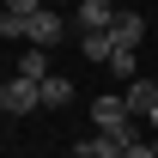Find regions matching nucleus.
<instances>
[{"instance_id": "obj_1", "label": "nucleus", "mask_w": 158, "mask_h": 158, "mask_svg": "<svg viewBox=\"0 0 158 158\" xmlns=\"http://www.w3.org/2000/svg\"><path fill=\"white\" fill-rule=\"evenodd\" d=\"M0 110H6V116H31V110H43V79L12 73L6 85H0Z\"/></svg>"}, {"instance_id": "obj_2", "label": "nucleus", "mask_w": 158, "mask_h": 158, "mask_svg": "<svg viewBox=\"0 0 158 158\" xmlns=\"http://www.w3.org/2000/svg\"><path fill=\"white\" fill-rule=\"evenodd\" d=\"M134 128H103V134H91V140H79L73 146V158H128V146H134Z\"/></svg>"}, {"instance_id": "obj_3", "label": "nucleus", "mask_w": 158, "mask_h": 158, "mask_svg": "<svg viewBox=\"0 0 158 158\" xmlns=\"http://www.w3.org/2000/svg\"><path fill=\"white\" fill-rule=\"evenodd\" d=\"M61 37H67V19H61L55 6H43L37 19H31V37H24V43H37V49H55Z\"/></svg>"}, {"instance_id": "obj_4", "label": "nucleus", "mask_w": 158, "mask_h": 158, "mask_svg": "<svg viewBox=\"0 0 158 158\" xmlns=\"http://www.w3.org/2000/svg\"><path fill=\"white\" fill-rule=\"evenodd\" d=\"M91 122H98V128H128V122H134V110H128V98H110V91H103L98 103H91Z\"/></svg>"}, {"instance_id": "obj_5", "label": "nucleus", "mask_w": 158, "mask_h": 158, "mask_svg": "<svg viewBox=\"0 0 158 158\" xmlns=\"http://www.w3.org/2000/svg\"><path fill=\"white\" fill-rule=\"evenodd\" d=\"M110 37H116V49H140V43H146V19H140V12H116Z\"/></svg>"}, {"instance_id": "obj_6", "label": "nucleus", "mask_w": 158, "mask_h": 158, "mask_svg": "<svg viewBox=\"0 0 158 158\" xmlns=\"http://www.w3.org/2000/svg\"><path fill=\"white\" fill-rule=\"evenodd\" d=\"M73 24H79V31H110V24H116V12H110V0H79Z\"/></svg>"}, {"instance_id": "obj_7", "label": "nucleus", "mask_w": 158, "mask_h": 158, "mask_svg": "<svg viewBox=\"0 0 158 158\" xmlns=\"http://www.w3.org/2000/svg\"><path fill=\"white\" fill-rule=\"evenodd\" d=\"M122 98H128L134 116H152V110H158V79H128V91H122Z\"/></svg>"}, {"instance_id": "obj_8", "label": "nucleus", "mask_w": 158, "mask_h": 158, "mask_svg": "<svg viewBox=\"0 0 158 158\" xmlns=\"http://www.w3.org/2000/svg\"><path fill=\"white\" fill-rule=\"evenodd\" d=\"M67 103H73V79L49 73V79H43V110H67Z\"/></svg>"}, {"instance_id": "obj_9", "label": "nucleus", "mask_w": 158, "mask_h": 158, "mask_svg": "<svg viewBox=\"0 0 158 158\" xmlns=\"http://www.w3.org/2000/svg\"><path fill=\"white\" fill-rule=\"evenodd\" d=\"M79 49H85V61H103V67H110L116 37H110V31H85V37H79Z\"/></svg>"}, {"instance_id": "obj_10", "label": "nucleus", "mask_w": 158, "mask_h": 158, "mask_svg": "<svg viewBox=\"0 0 158 158\" xmlns=\"http://www.w3.org/2000/svg\"><path fill=\"white\" fill-rule=\"evenodd\" d=\"M19 73H24V79H49V49L24 43V55H19Z\"/></svg>"}, {"instance_id": "obj_11", "label": "nucleus", "mask_w": 158, "mask_h": 158, "mask_svg": "<svg viewBox=\"0 0 158 158\" xmlns=\"http://www.w3.org/2000/svg\"><path fill=\"white\" fill-rule=\"evenodd\" d=\"M0 37H6V43L31 37V19H24V12H0Z\"/></svg>"}, {"instance_id": "obj_12", "label": "nucleus", "mask_w": 158, "mask_h": 158, "mask_svg": "<svg viewBox=\"0 0 158 158\" xmlns=\"http://www.w3.org/2000/svg\"><path fill=\"white\" fill-rule=\"evenodd\" d=\"M134 67H140L134 49H116V55H110V73H116V79H134Z\"/></svg>"}, {"instance_id": "obj_13", "label": "nucleus", "mask_w": 158, "mask_h": 158, "mask_svg": "<svg viewBox=\"0 0 158 158\" xmlns=\"http://www.w3.org/2000/svg\"><path fill=\"white\" fill-rule=\"evenodd\" d=\"M6 12H24V19H37V12H43V0H6Z\"/></svg>"}, {"instance_id": "obj_14", "label": "nucleus", "mask_w": 158, "mask_h": 158, "mask_svg": "<svg viewBox=\"0 0 158 158\" xmlns=\"http://www.w3.org/2000/svg\"><path fill=\"white\" fill-rule=\"evenodd\" d=\"M128 158H152V146H146V140H134V146H128Z\"/></svg>"}, {"instance_id": "obj_15", "label": "nucleus", "mask_w": 158, "mask_h": 158, "mask_svg": "<svg viewBox=\"0 0 158 158\" xmlns=\"http://www.w3.org/2000/svg\"><path fill=\"white\" fill-rule=\"evenodd\" d=\"M146 122H152V128H158V110H152V116H146Z\"/></svg>"}, {"instance_id": "obj_16", "label": "nucleus", "mask_w": 158, "mask_h": 158, "mask_svg": "<svg viewBox=\"0 0 158 158\" xmlns=\"http://www.w3.org/2000/svg\"><path fill=\"white\" fill-rule=\"evenodd\" d=\"M152 158H158V140H152Z\"/></svg>"}]
</instances>
